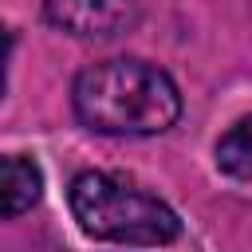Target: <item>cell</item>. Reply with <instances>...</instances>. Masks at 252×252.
Wrapping results in <instances>:
<instances>
[{"label":"cell","instance_id":"7a4b0ae2","mask_svg":"<svg viewBox=\"0 0 252 252\" xmlns=\"http://www.w3.org/2000/svg\"><path fill=\"white\" fill-rule=\"evenodd\" d=\"M67 201H71L79 228L94 240L161 248V244L177 240V232H181V220L165 201H158L154 193H146L142 185H134L118 173H98V169L79 173L71 181Z\"/></svg>","mask_w":252,"mask_h":252},{"label":"cell","instance_id":"3957f363","mask_svg":"<svg viewBox=\"0 0 252 252\" xmlns=\"http://www.w3.org/2000/svg\"><path fill=\"white\" fill-rule=\"evenodd\" d=\"M43 12L67 35L106 39L130 20L134 0H43Z\"/></svg>","mask_w":252,"mask_h":252},{"label":"cell","instance_id":"5b68a950","mask_svg":"<svg viewBox=\"0 0 252 252\" xmlns=\"http://www.w3.org/2000/svg\"><path fill=\"white\" fill-rule=\"evenodd\" d=\"M217 165L236 181H252V114L217 142Z\"/></svg>","mask_w":252,"mask_h":252},{"label":"cell","instance_id":"277c9868","mask_svg":"<svg viewBox=\"0 0 252 252\" xmlns=\"http://www.w3.org/2000/svg\"><path fill=\"white\" fill-rule=\"evenodd\" d=\"M43 193V173L32 158L8 154L4 158V217L16 220L20 213H28Z\"/></svg>","mask_w":252,"mask_h":252},{"label":"cell","instance_id":"6da1fadb","mask_svg":"<svg viewBox=\"0 0 252 252\" xmlns=\"http://www.w3.org/2000/svg\"><path fill=\"white\" fill-rule=\"evenodd\" d=\"M71 106L98 134H161L181 114L177 83L146 59H102L79 71Z\"/></svg>","mask_w":252,"mask_h":252}]
</instances>
